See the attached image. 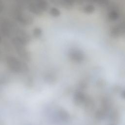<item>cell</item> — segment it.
<instances>
[{
	"label": "cell",
	"mask_w": 125,
	"mask_h": 125,
	"mask_svg": "<svg viewBox=\"0 0 125 125\" xmlns=\"http://www.w3.org/2000/svg\"><path fill=\"white\" fill-rule=\"evenodd\" d=\"M1 37H0V42H1Z\"/></svg>",
	"instance_id": "14"
},
{
	"label": "cell",
	"mask_w": 125,
	"mask_h": 125,
	"mask_svg": "<svg viewBox=\"0 0 125 125\" xmlns=\"http://www.w3.org/2000/svg\"><path fill=\"white\" fill-rule=\"evenodd\" d=\"M29 10L36 15H41L43 12L35 2H30L28 4Z\"/></svg>",
	"instance_id": "6"
},
{
	"label": "cell",
	"mask_w": 125,
	"mask_h": 125,
	"mask_svg": "<svg viewBox=\"0 0 125 125\" xmlns=\"http://www.w3.org/2000/svg\"><path fill=\"white\" fill-rule=\"evenodd\" d=\"M3 7H4V5H3V1L2 0H0V13H1L3 10Z\"/></svg>",
	"instance_id": "12"
},
{
	"label": "cell",
	"mask_w": 125,
	"mask_h": 125,
	"mask_svg": "<svg viewBox=\"0 0 125 125\" xmlns=\"http://www.w3.org/2000/svg\"><path fill=\"white\" fill-rule=\"evenodd\" d=\"M15 38L24 45L28 43L30 40V37L28 33L24 30L21 29L17 30Z\"/></svg>",
	"instance_id": "4"
},
{
	"label": "cell",
	"mask_w": 125,
	"mask_h": 125,
	"mask_svg": "<svg viewBox=\"0 0 125 125\" xmlns=\"http://www.w3.org/2000/svg\"><path fill=\"white\" fill-rule=\"evenodd\" d=\"M109 0H95V3L101 6H106L108 4Z\"/></svg>",
	"instance_id": "11"
},
{
	"label": "cell",
	"mask_w": 125,
	"mask_h": 125,
	"mask_svg": "<svg viewBox=\"0 0 125 125\" xmlns=\"http://www.w3.org/2000/svg\"><path fill=\"white\" fill-rule=\"evenodd\" d=\"M75 2H77L79 3H82L84 2V0H75Z\"/></svg>",
	"instance_id": "13"
},
{
	"label": "cell",
	"mask_w": 125,
	"mask_h": 125,
	"mask_svg": "<svg viewBox=\"0 0 125 125\" xmlns=\"http://www.w3.org/2000/svg\"><path fill=\"white\" fill-rule=\"evenodd\" d=\"M49 13L52 16L54 17H57L60 16L61 12L59 9L56 7H52L49 10Z\"/></svg>",
	"instance_id": "9"
},
{
	"label": "cell",
	"mask_w": 125,
	"mask_h": 125,
	"mask_svg": "<svg viewBox=\"0 0 125 125\" xmlns=\"http://www.w3.org/2000/svg\"><path fill=\"white\" fill-rule=\"evenodd\" d=\"M17 21L22 25H29L32 24L34 19L33 17L27 13L24 12H20L16 16Z\"/></svg>",
	"instance_id": "2"
},
{
	"label": "cell",
	"mask_w": 125,
	"mask_h": 125,
	"mask_svg": "<svg viewBox=\"0 0 125 125\" xmlns=\"http://www.w3.org/2000/svg\"><path fill=\"white\" fill-rule=\"evenodd\" d=\"M125 34V21L114 25L110 31V35L114 38L120 37Z\"/></svg>",
	"instance_id": "1"
},
{
	"label": "cell",
	"mask_w": 125,
	"mask_h": 125,
	"mask_svg": "<svg viewBox=\"0 0 125 125\" xmlns=\"http://www.w3.org/2000/svg\"><path fill=\"white\" fill-rule=\"evenodd\" d=\"M108 19L111 21H116L120 17V13L118 10L115 7H111L107 13Z\"/></svg>",
	"instance_id": "5"
},
{
	"label": "cell",
	"mask_w": 125,
	"mask_h": 125,
	"mask_svg": "<svg viewBox=\"0 0 125 125\" xmlns=\"http://www.w3.org/2000/svg\"><path fill=\"white\" fill-rule=\"evenodd\" d=\"M83 11L85 13L89 14L93 13L95 11V7L92 4L87 3L83 8Z\"/></svg>",
	"instance_id": "8"
},
{
	"label": "cell",
	"mask_w": 125,
	"mask_h": 125,
	"mask_svg": "<svg viewBox=\"0 0 125 125\" xmlns=\"http://www.w3.org/2000/svg\"><path fill=\"white\" fill-rule=\"evenodd\" d=\"M32 2H35L43 12L46 11L48 8V2L45 0H37Z\"/></svg>",
	"instance_id": "7"
},
{
	"label": "cell",
	"mask_w": 125,
	"mask_h": 125,
	"mask_svg": "<svg viewBox=\"0 0 125 125\" xmlns=\"http://www.w3.org/2000/svg\"><path fill=\"white\" fill-rule=\"evenodd\" d=\"M0 31L3 36L9 37L13 32V26L9 21H4L0 24Z\"/></svg>",
	"instance_id": "3"
},
{
	"label": "cell",
	"mask_w": 125,
	"mask_h": 125,
	"mask_svg": "<svg viewBox=\"0 0 125 125\" xmlns=\"http://www.w3.org/2000/svg\"><path fill=\"white\" fill-rule=\"evenodd\" d=\"M33 34L35 38H39L42 35V30L39 27L35 28L33 30Z\"/></svg>",
	"instance_id": "10"
}]
</instances>
